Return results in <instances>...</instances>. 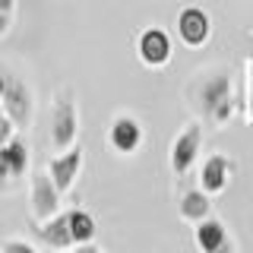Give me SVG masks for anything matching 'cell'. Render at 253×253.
<instances>
[{"label": "cell", "instance_id": "5bb4252c", "mask_svg": "<svg viewBox=\"0 0 253 253\" xmlns=\"http://www.w3.org/2000/svg\"><path fill=\"white\" fill-rule=\"evenodd\" d=\"M177 215L187 221V225H200L203 218L212 215V196L206 193L203 187H193V190H184L177 200Z\"/></svg>", "mask_w": 253, "mask_h": 253}, {"label": "cell", "instance_id": "ffe728a7", "mask_svg": "<svg viewBox=\"0 0 253 253\" xmlns=\"http://www.w3.org/2000/svg\"><path fill=\"white\" fill-rule=\"evenodd\" d=\"M73 253H101V250L95 247V244H76V247H73Z\"/></svg>", "mask_w": 253, "mask_h": 253}, {"label": "cell", "instance_id": "7402d4cb", "mask_svg": "<svg viewBox=\"0 0 253 253\" xmlns=\"http://www.w3.org/2000/svg\"><path fill=\"white\" fill-rule=\"evenodd\" d=\"M0 10H3V13H13L16 10V0H0Z\"/></svg>", "mask_w": 253, "mask_h": 253}, {"label": "cell", "instance_id": "ba28073f", "mask_svg": "<svg viewBox=\"0 0 253 253\" xmlns=\"http://www.w3.org/2000/svg\"><path fill=\"white\" fill-rule=\"evenodd\" d=\"M146 133H142V124L133 114H117L114 121L108 124V146L114 149L117 155H136Z\"/></svg>", "mask_w": 253, "mask_h": 253}, {"label": "cell", "instance_id": "3957f363", "mask_svg": "<svg viewBox=\"0 0 253 253\" xmlns=\"http://www.w3.org/2000/svg\"><path fill=\"white\" fill-rule=\"evenodd\" d=\"M60 187L54 184L51 171L47 168H38L32 171V180H29V212H32V221H47L51 215L60 212Z\"/></svg>", "mask_w": 253, "mask_h": 253}, {"label": "cell", "instance_id": "e0dca14e", "mask_svg": "<svg viewBox=\"0 0 253 253\" xmlns=\"http://www.w3.org/2000/svg\"><path fill=\"white\" fill-rule=\"evenodd\" d=\"M13 136H16V124L6 117V111L0 108V146H3V142H10Z\"/></svg>", "mask_w": 253, "mask_h": 253}, {"label": "cell", "instance_id": "6da1fadb", "mask_svg": "<svg viewBox=\"0 0 253 253\" xmlns=\"http://www.w3.org/2000/svg\"><path fill=\"white\" fill-rule=\"evenodd\" d=\"M184 98L190 111L212 130H225L234 117V89H231V70L225 63H212L190 76Z\"/></svg>", "mask_w": 253, "mask_h": 253}, {"label": "cell", "instance_id": "277c9868", "mask_svg": "<svg viewBox=\"0 0 253 253\" xmlns=\"http://www.w3.org/2000/svg\"><path fill=\"white\" fill-rule=\"evenodd\" d=\"M200 152H203V124L190 121L184 130L171 139V149H168V165H171L174 177H184L196 165Z\"/></svg>", "mask_w": 253, "mask_h": 253}, {"label": "cell", "instance_id": "5b68a950", "mask_svg": "<svg viewBox=\"0 0 253 253\" xmlns=\"http://www.w3.org/2000/svg\"><path fill=\"white\" fill-rule=\"evenodd\" d=\"M136 57L142 60V67L149 70H162L168 67L174 57V42L162 26H146L136 35Z\"/></svg>", "mask_w": 253, "mask_h": 253}, {"label": "cell", "instance_id": "d6986e66", "mask_svg": "<svg viewBox=\"0 0 253 253\" xmlns=\"http://www.w3.org/2000/svg\"><path fill=\"white\" fill-rule=\"evenodd\" d=\"M6 32H10V13H3V10H0V38H3Z\"/></svg>", "mask_w": 253, "mask_h": 253}, {"label": "cell", "instance_id": "52a82bcc", "mask_svg": "<svg viewBox=\"0 0 253 253\" xmlns=\"http://www.w3.org/2000/svg\"><path fill=\"white\" fill-rule=\"evenodd\" d=\"M174 26H177V38L187 47H203L212 38V16L196 3H187L184 10L177 13Z\"/></svg>", "mask_w": 253, "mask_h": 253}, {"label": "cell", "instance_id": "7a4b0ae2", "mask_svg": "<svg viewBox=\"0 0 253 253\" xmlns=\"http://www.w3.org/2000/svg\"><path fill=\"white\" fill-rule=\"evenodd\" d=\"M79 142V108L73 89H60L51 101V117H47V146L54 152L76 146Z\"/></svg>", "mask_w": 253, "mask_h": 253}, {"label": "cell", "instance_id": "ac0fdd59", "mask_svg": "<svg viewBox=\"0 0 253 253\" xmlns=\"http://www.w3.org/2000/svg\"><path fill=\"white\" fill-rule=\"evenodd\" d=\"M244 105H247V121H253V60H247V98H244Z\"/></svg>", "mask_w": 253, "mask_h": 253}, {"label": "cell", "instance_id": "8fae6325", "mask_svg": "<svg viewBox=\"0 0 253 253\" xmlns=\"http://www.w3.org/2000/svg\"><path fill=\"white\" fill-rule=\"evenodd\" d=\"M29 162H32V152L26 136H13L10 142H3L0 146V187H6L16 177H26Z\"/></svg>", "mask_w": 253, "mask_h": 253}, {"label": "cell", "instance_id": "30bf717a", "mask_svg": "<svg viewBox=\"0 0 253 253\" xmlns=\"http://www.w3.org/2000/svg\"><path fill=\"white\" fill-rule=\"evenodd\" d=\"M193 241L200 247V253H237L234 237L228 234L225 221L215 218V215H209L200 225H193Z\"/></svg>", "mask_w": 253, "mask_h": 253}, {"label": "cell", "instance_id": "9a60e30c", "mask_svg": "<svg viewBox=\"0 0 253 253\" xmlns=\"http://www.w3.org/2000/svg\"><path fill=\"white\" fill-rule=\"evenodd\" d=\"M70 231H73V244H92L98 234V221L85 209H70Z\"/></svg>", "mask_w": 253, "mask_h": 253}, {"label": "cell", "instance_id": "9c48e42d", "mask_svg": "<svg viewBox=\"0 0 253 253\" xmlns=\"http://www.w3.org/2000/svg\"><path fill=\"white\" fill-rule=\"evenodd\" d=\"M234 171H237L234 158H228L225 152H212V155H206V162L200 165V187L209 196H218V193L228 190Z\"/></svg>", "mask_w": 253, "mask_h": 253}, {"label": "cell", "instance_id": "44dd1931", "mask_svg": "<svg viewBox=\"0 0 253 253\" xmlns=\"http://www.w3.org/2000/svg\"><path fill=\"white\" fill-rule=\"evenodd\" d=\"M6 85H10V73H6V70H0V98H3Z\"/></svg>", "mask_w": 253, "mask_h": 253}, {"label": "cell", "instance_id": "4fadbf2b", "mask_svg": "<svg viewBox=\"0 0 253 253\" xmlns=\"http://www.w3.org/2000/svg\"><path fill=\"white\" fill-rule=\"evenodd\" d=\"M35 237L44 244V247L51 250H70L76 247L73 244V231H70V212H57V215H51L47 221H35Z\"/></svg>", "mask_w": 253, "mask_h": 253}, {"label": "cell", "instance_id": "603a6c76", "mask_svg": "<svg viewBox=\"0 0 253 253\" xmlns=\"http://www.w3.org/2000/svg\"><path fill=\"white\" fill-rule=\"evenodd\" d=\"M247 32H250V35H253V26H250V29H247Z\"/></svg>", "mask_w": 253, "mask_h": 253}, {"label": "cell", "instance_id": "7c38bea8", "mask_svg": "<svg viewBox=\"0 0 253 253\" xmlns=\"http://www.w3.org/2000/svg\"><path fill=\"white\" fill-rule=\"evenodd\" d=\"M83 165H85V152H83L79 142H76V146H70V149H63V152H57L51 162H47V171H51L54 184L60 187V193L73 190L79 171H83Z\"/></svg>", "mask_w": 253, "mask_h": 253}, {"label": "cell", "instance_id": "2e32d148", "mask_svg": "<svg viewBox=\"0 0 253 253\" xmlns=\"http://www.w3.org/2000/svg\"><path fill=\"white\" fill-rule=\"evenodd\" d=\"M0 253H38L32 244L26 241H19V237H6L3 244H0Z\"/></svg>", "mask_w": 253, "mask_h": 253}, {"label": "cell", "instance_id": "8992f818", "mask_svg": "<svg viewBox=\"0 0 253 253\" xmlns=\"http://www.w3.org/2000/svg\"><path fill=\"white\" fill-rule=\"evenodd\" d=\"M0 108L6 111V117L16 124V130H29L32 117H35V95L22 79L10 76V85H6L3 98H0Z\"/></svg>", "mask_w": 253, "mask_h": 253}]
</instances>
